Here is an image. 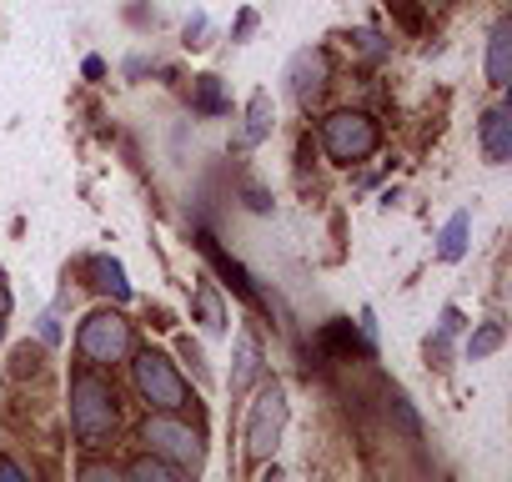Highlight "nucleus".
Masks as SVG:
<instances>
[{"label": "nucleus", "instance_id": "f257e3e1", "mask_svg": "<svg viewBox=\"0 0 512 482\" xmlns=\"http://www.w3.org/2000/svg\"><path fill=\"white\" fill-rule=\"evenodd\" d=\"M116 387L101 377V372H76L71 377V432L86 442V447H106L111 432H116Z\"/></svg>", "mask_w": 512, "mask_h": 482}, {"label": "nucleus", "instance_id": "f03ea898", "mask_svg": "<svg viewBox=\"0 0 512 482\" xmlns=\"http://www.w3.org/2000/svg\"><path fill=\"white\" fill-rule=\"evenodd\" d=\"M287 417H292V402H287V387L277 377L262 382L251 412H246V457L251 462H267L277 447H282V432H287Z\"/></svg>", "mask_w": 512, "mask_h": 482}, {"label": "nucleus", "instance_id": "7ed1b4c3", "mask_svg": "<svg viewBox=\"0 0 512 482\" xmlns=\"http://www.w3.org/2000/svg\"><path fill=\"white\" fill-rule=\"evenodd\" d=\"M131 377H136V392L146 397V407H156V412H181L186 402H196L191 387H186V377L176 372V362L166 352H156V347L136 352Z\"/></svg>", "mask_w": 512, "mask_h": 482}, {"label": "nucleus", "instance_id": "20e7f679", "mask_svg": "<svg viewBox=\"0 0 512 482\" xmlns=\"http://www.w3.org/2000/svg\"><path fill=\"white\" fill-rule=\"evenodd\" d=\"M377 141H382V131H377V121H372L367 111H332V116L322 121V146H327V156L342 161V166L367 161V156L377 151Z\"/></svg>", "mask_w": 512, "mask_h": 482}, {"label": "nucleus", "instance_id": "39448f33", "mask_svg": "<svg viewBox=\"0 0 512 482\" xmlns=\"http://www.w3.org/2000/svg\"><path fill=\"white\" fill-rule=\"evenodd\" d=\"M76 352L91 362V367H111V362H126L131 357V322L111 307L91 312L76 332Z\"/></svg>", "mask_w": 512, "mask_h": 482}, {"label": "nucleus", "instance_id": "423d86ee", "mask_svg": "<svg viewBox=\"0 0 512 482\" xmlns=\"http://www.w3.org/2000/svg\"><path fill=\"white\" fill-rule=\"evenodd\" d=\"M141 447L156 452V457H166V462H176V467H186V472H201V462H206L201 432L186 427V422H176V417H166V412H161V417H146Z\"/></svg>", "mask_w": 512, "mask_h": 482}, {"label": "nucleus", "instance_id": "0eeeda50", "mask_svg": "<svg viewBox=\"0 0 512 482\" xmlns=\"http://www.w3.org/2000/svg\"><path fill=\"white\" fill-rule=\"evenodd\" d=\"M287 81H292L297 106H317V101H322V91H327V81H332V61H327V51H322V46L297 51V56H292V66H287Z\"/></svg>", "mask_w": 512, "mask_h": 482}, {"label": "nucleus", "instance_id": "6e6552de", "mask_svg": "<svg viewBox=\"0 0 512 482\" xmlns=\"http://www.w3.org/2000/svg\"><path fill=\"white\" fill-rule=\"evenodd\" d=\"M196 247H201V252H206V262H211V267H216V272H221V277L231 282V292H236V297H246L251 307H267V302H262V292L251 287L246 267H241V262H231V257H226V252L216 247V236H211V231H201V236H196Z\"/></svg>", "mask_w": 512, "mask_h": 482}, {"label": "nucleus", "instance_id": "1a4fd4ad", "mask_svg": "<svg viewBox=\"0 0 512 482\" xmlns=\"http://www.w3.org/2000/svg\"><path fill=\"white\" fill-rule=\"evenodd\" d=\"M477 136H482V156H487L492 166L512 161V111H507V106H492V111L482 116Z\"/></svg>", "mask_w": 512, "mask_h": 482}, {"label": "nucleus", "instance_id": "9d476101", "mask_svg": "<svg viewBox=\"0 0 512 482\" xmlns=\"http://www.w3.org/2000/svg\"><path fill=\"white\" fill-rule=\"evenodd\" d=\"M256 377H262V347H256L251 332H241L236 337V367H231V397H246Z\"/></svg>", "mask_w": 512, "mask_h": 482}, {"label": "nucleus", "instance_id": "9b49d317", "mask_svg": "<svg viewBox=\"0 0 512 482\" xmlns=\"http://www.w3.org/2000/svg\"><path fill=\"white\" fill-rule=\"evenodd\" d=\"M487 81H492L497 91L512 81V26H507V21L492 26V41H487Z\"/></svg>", "mask_w": 512, "mask_h": 482}, {"label": "nucleus", "instance_id": "f8f14e48", "mask_svg": "<svg viewBox=\"0 0 512 482\" xmlns=\"http://www.w3.org/2000/svg\"><path fill=\"white\" fill-rule=\"evenodd\" d=\"M81 272L91 277V287H96V292H106V297H116V302H126V297H131V282H126V272H121V262H116V257H91Z\"/></svg>", "mask_w": 512, "mask_h": 482}, {"label": "nucleus", "instance_id": "ddd939ff", "mask_svg": "<svg viewBox=\"0 0 512 482\" xmlns=\"http://www.w3.org/2000/svg\"><path fill=\"white\" fill-rule=\"evenodd\" d=\"M272 121H277V106H272V91H251V106H246V141H267L272 136Z\"/></svg>", "mask_w": 512, "mask_h": 482}, {"label": "nucleus", "instance_id": "4468645a", "mask_svg": "<svg viewBox=\"0 0 512 482\" xmlns=\"http://www.w3.org/2000/svg\"><path fill=\"white\" fill-rule=\"evenodd\" d=\"M126 477H131V482H176V477H181V467H176V462H166V457H156V452H146V457L126 462Z\"/></svg>", "mask_w": 512, "mask_h": 482}, {"label": "nucleus", "instance_id": "2eb2a0df", "mask_svg": "<svg viewBox=\"0 0 512 482\" xmlns=\"http://www.w3.org/2000/svg\"><path fill=\"white\" fill-rule=\"evenodd\" d=\"M467 226H472L467 211H457V216L442 226V241H437V257H442V262H457V257L467 252Z\"/></svg>", "mask_w": 512, "mask_h": 482}, {"label": "nucleus", "instance_id": "dca6fc26", "mask_svg": "<svg viewBox=\"0 0 512 482\" xmlns=\"http://www.w3.org/2000/svg\"><path fill=\"white\" fill-rule=\"evenodd\" d=\"M196 317H201V327H206V332H226V312H221V297H216V287H211V282H201V287H196Z\"/></svg>", "mask_w": 512, "mask_h": 482}, {"label": "nucleus", "instance_id": "f3484780", "mask_svg": "<svg viewBox=\"0 0 512 482\" xmlns=\"http://www.w3.org/2000/svg\"><path fill=\"white\" fill-rule=\"evenodd\" d=\"M191 106L206 111V116H221L226 111V96H221V81L216 76H196V91H191Z\"/></svg>", "mask_w": 512, "mask_h": 482}, {"label": "nucleus", "instance_id": "a211bd4d", "mask_svg": "<svg viewBox=\"0 0 512 482\" xmlns=\"http://www.w3.org/2000/svg\"><path fill=\"white\" fill-rule=\"evenodd\" d=\"M497 347H502V327H497V322H487V327H477V332L467 337V357H472V362L492 357Z\"/></svg>", "mask_w": 512, "mask_h": 482}, {"label": "nucleus", "instance_id": "6ab92c4d", "mask_svg": "<svg viewBox=\"0 0 512 482\" xmlns=\"http://www.w3.org/2000/svg\"><path fill=\"white\" fill-rule=\"evenodd\" d=\"M76 477H81V482H96V477L121 482V477H126V467H116V462H81V467H76Z\"/></svg>", "mask_w": 512, "mask_h": 482}, {"label": "nucleus", "instance_id": "aec40b11", "mask_svg": "<svg viewBox=\"0 0 512 482\" xmlns=\"http://www.w3.org/2000/svg\"><path fill=\"white\" fill-rule=\"evenodd\" d=\"M387 6H392V11L402 16V26H412V31H417V26H422V16H427V11L417 6V0H387Z\"/></svg>", "mask_w": 512, "mask_h": 482}, {"label": "nucleus", "instance_id": "412c9836", "mask_svg": "<svg viewBox=\"0 0 512 482\" xmlns=\"http://www.w3.org/2000/svg\"><path fill=\"white\" fill-rule=\"evenodd\" d=\"M181 357H186V362H191V372L206 382V357H201V347H196L191 337H181Z\"/></svg>", "mask_w": 512, "mask_h": 482}, {"label": "nucleus", "instance_id": "4be33fe9", "mask_svg": "<svg viewBox=\"0 0 512 482\" xmlns=\"http://www.w3.org/2000/svg\"><path fill=\"white\" fill-rule=\"evenodd\" d=\"M31 472L21 467V462H11V457H0V482H26Z\"/></svg>", "mask_w": 512, "mask_h": 482}, {"label": "nucleus", "instance_id": "5701e85b", "mask_svg": "<svg viewBox=\"0 0 512 482\" xmlns=\"http://www.w3.org/2000/svg\"><path fill=\"white\" fill-rule=\"evenodd\" d=\"M41 337H46V342H56V337H61V332H56V317H41Z\"/></svg>", "mask_w": 512, "mask_h": 482}, {"label": "nucleus", "instance_id": "b1692460", "mask_svg": "<svg viewBox=\"0 0 512 482\" xmlns=\"http://www.w3.org/2000/svg\"><path fill=\"white\" fill-rule=\"evenodd\" d=\"M417 6H422V11L432 16V11H442V6H452V0H417Z\"/></svg>", "mask_w": 512, "mask_h": 482}, {"label": "nucleus", "instance_id": "393cba45", "mask_svg": "<svg viewBox=\"0 0 512 482\" xmlns=\"http://www.w3.org/2000/svg\"><path fill=\"white\" fill-rule=\"evenodd\" d=\"M0 332H6V322H0Z\"/></svg>", "mask_w": 512, "mask_h": 482}]
</instances>
